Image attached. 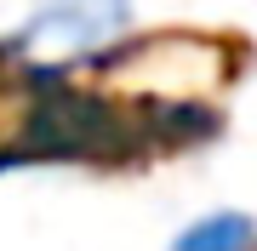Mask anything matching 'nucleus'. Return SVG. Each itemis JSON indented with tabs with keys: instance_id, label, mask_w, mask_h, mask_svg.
<instances>
[{
	"instance_id": "nucleus-1",
	"label": "nucleus",
	"mask_w": 257,
	"mask_h": 251,
	"mask_svg": "<svg viewBox=\"0 0 257 251\" xmlns=\"http://www.w3.org/2000/svg\"><path fill=\"white\" fill-rule=\"evenodd\" d=\"M126 29H132V0H40L29 23L6 40V52L52 80L69 63L114 46Z\"/></svg>"
},
{
	"instance_id": "nucleus-2",
	"label": "nucleus",
	"mask_w": 257,
	"mask_h": 251,
	"mask_svg": "<svg viewBox=\"0 0 257 251\" xmlns=\"http://www.w3.org/2000/svg\"><path fill=\"white\" fill-rule=\"evenodd\" d=\"M172 251H257V217L251 211H206L172 240Z\"/></svg>"
}]
</instances>
